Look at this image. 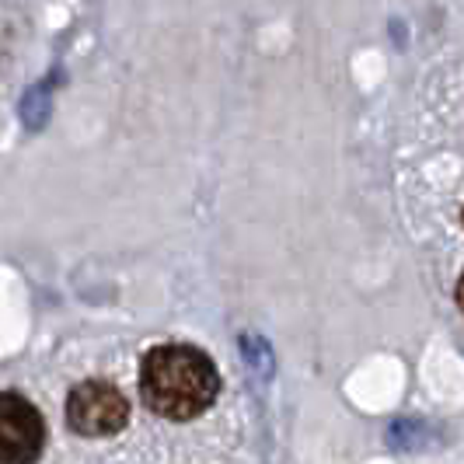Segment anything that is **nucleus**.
<instances>
[{
    "label": "nucleus",
    "instance_id": "nucleus-1",
    "mask_svg": "<svg viewBox=\"0 0 464 464\" xmlns=\"http://www.w3.org/2000/svg\"><path fill=\"white\" fill-rule=\"evenodd\" d=\"M140 395L150 412L186 422L203 416L220 395L217 363L186 343L154 346L140 363Z\"/></svg>",
    "mask_w": 464,
    "mask_h": 464
},
{
    "label": "nucleus",
    "instance_id": "nucleus-2",
    "mask_svg": "<svg viewBox=\"0 0 464 464\" xmlns=\"http://www.w3.org/2000/svg\"><path fill=\"white\" fill-rule=\"evenodd\" d=\"M67 422L81 437H112L130 422V401L109 381H84L67 398Z\"/></svg>",
    "mask_w": 464,
    "mask_h": 464
},
{
    "label": "nucleus",
    "instance_id": "nucleus-3",
    "mask_svg": "<svg viewBox=\"0 0 464 464\" xmlns=\"http://www.w3.org/2000/svg\"><path fill=\"white\" fill-rule=\"evenodd\" d=\"M46 450L43 412L14 392H0V464H35Z\"/></svg>",
    "mask_w": 464,
    "mask_h": 464
}]
</instances>
